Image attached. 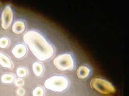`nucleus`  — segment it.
Listing matches in <instances>:
<instances>
[{
	"mask_svg": "<svg viewBox=\"0 0 129 96\" xmlns=\"http://www.w3.org/2000/svg\"><path fill=\"white\" fill-rule=\"evenodd\" d=\"M24 93H25L24 90L23 89H22V88L18 89L17 90V93L19 96H22L24 94Z\"/></svg>",
	"mask_w": 129,
	"mask_h": 96,
	"instance_id": "obj_16",
	"label": "nucleus"
},
{
	"mask_svg": "<svg viewBox=\"0 0 129 96\" xmlns=\"http://www.w3.org/2000/svg\"><path fill=\"white\" fill-rule=\"evenodd\" d=\"M24 41L33 55L41 61L48 60L53 56L54 50L52 45L42 35L35 31L27 32Z\"/></svg>",
	"mask_w": 129,
	"mask_h": 96,
	"instance_id": "obj_1",
	"label": "nucleus"
},
{
	"mask_svg": "<svg viewBox=\"0 0 129 96\" xmlns=\"http://www.w3.org/2000/svg\"><path fill=\"white\" fill-rule=\"evenodd\" d=\"M23 84V81L21 79H18V80H16V84L17 86H22Z\"/></svg>",
	"mask_w": 129,
	"mask_h": 96,
	"instance_id": "obj_15",
	"label": "nucleus"
},
{
	"mask_svg": "<svg viewBox=\"0 0 129 96\" xmlns=\"http://www.w3.org/2000/svg\"><path fill=\"white\" fill-rule=\"evenodd\" d=\"M90 85L93 90L103 94H109L114 93L115 91L114 87L111 83L100 78L92 79Z\"/></svg>",
	"mask_w": 129,
	"mask_h": 96,
	"instance_id": "obj_3",
	"label": "nucleus"
},
{
	"mask_svg": "<svg viewBox=\"0 0 129 96\" xmlns=\"http://www.w3.org/2000/svg\"><path fill=\"white\" fill-rule=\"evenodd\" d=\"M44 85L48 90L56 92H61L67 88L69 81L63 76H54L46 80Z\"/></svg>",
	"mask_w": 129,
	"mask_h": 96,
	"instance_id": "obj_2",
	"label": "nucleus"
},
{
	"mask_svg": "<svg viewBox=\"0 0 129 96\" xmlns=\"http://www.w3.org/2000/svg\"><path fill=\"white\" fill-rule=\"evenodd\" d=\"M0 65L5 68L11 69L13 65L10 58L7 55L0 52Z\"/></svg>",
	"mask_w": 129,
	"mask_h": 96,
	"instance_id": "obj_7",
	"label": "nucleus"
},
{
	"mask_svg": "<svg viewBox=\"0 0 129 96\" xmlns=\"http://www.w3.org/2000/svg\"><path fill=\"white\" fill-rule=\"evenodd\" d=\"M16 75L18 77L23 78L27 75V70L26 69L22 67H18L16 70Z\"/></svg>",
	"mask_w": 129,
	"mask_h": 96,
	"instance_id": "obj_13",
	"label": "nucleus"
},
{
	"mask_svg": "<svg viewBox=\"0 0 129 96\" xmlns=\"http://www.w3.org/2000/svg\"><path fill=\"white\" fill-rule=\"evenodd\" d=\"M27 48L22 44H18L12 49V53L13 56L17 59L23 58L27 53Z\"/></svg>",
	"mask_w": 129,
	"mask_h": 96,
	"instance_id": "obj_6",
	"label": "nucleus"
},
{
	"mask_svg": "<svg viewBox=\"0 0 129 96\" xmlns=\"http://www.w3.org/2000/svg\"><path fill=\"white\" fill-rule=\"evenodd\" d=\"M9 42L8 39L5 37L0 39V48L5 49L7 48L9 45Z\"/></svg>",
	"mask_w": 129,
	"mask_h": 96,
	"instance_id": "obj_14",
	"label": "nucleus"
},
{
	"mask_svg": "<svg viewBox=\"0 0 129 96\" xmlns=\"http://www.w3.org/2000/svg\"><path fill=\"white\" fill-rule=\"evenodd\" d=\"M44 90L41 86H37L33 90V96H44Z\"/></svg>",
	"mask_w": 129,
	"mask_h": 96,
	"instance_id": "obj_12",
	"label": "nucleus"
},
{
	"mask_svg": "<svg viewBox=\"0 0 129 96\" xmlns=\"http://www.w3.org/2000/svg\"><path fill=\"white\" fill-rule=\"evenodd\" d=\"M13 20V13L11 7L7 6L3 10L2 15V26L7 29L10 26Z\"/></svg>",
	"mask_w": 129,
	"mask_h": 96,
	"instance_id": "obj_5",
	"label": "nucleus"
},
{
	"mask_svg": "<svg viewBox=\"0 0 129 96\" xmlns=\"http://www.w3.org/2000/svg\"><path fill=\"white\" fill-rule=\"evenodd\" d=\"M15 79V76L12 74L5 73L2 75L1 80L4 84H10L13 83Z\"/></svg>",
	"mask_w": 129,
	"mask_h": 96,
	"instance_id": "obj_11",
	"label": "nucleus"
},
{
	"mask_svg": "<svg viewBox=\"0 0 129 96\" xmlns=\"http://www.w3.org/2000/svg\"><path fill=\"white\" fill-rule=\"evenodd\" d=\"M32 70L36 76L39 77L44 72V67L41 63L36 62L32 64Z\"/></svg>",
	"mask_w": 129,
	"mask_h": 96,
	"instance_id": "obj_10",
	"label": "nucleus"
},
{
	"mask_svg": "<svg viewBox=\"0 0 129 96\" xmlns=\"http://www.w3.org/2000/svg\"><path fill=\"white\" fill-rule=\"evenodd\" d=\"M53 64L57 69L61 71H67L73 70L74 63L72 55L69 54L59 55L53 60Z\"/></svg>",
	"mask_w": 129,
	"mask_h": 96,
	"instance_id": "obj_4",
	"label": "nucleus"
},
{
	"mask_svg": "<svg viewBox=\"0 0 129 96\" xmlns=\"http://www.w3.org/2000/svg\"><path fill=\"white\" fill-rule=\"evenodd\" d=\"M25 30V24L22 21H16L13 24L12 31L15 34H22Z\"/></svg>",
	"mask_w": 129,
	"mask_h": 96,
	"instance_id": "obj_8",
	"label": "nucleus"
},
{
	"mask_svg": "<svg viewBox=\"0 0 129 96\" xmlns=\"http://www.w3.org/2000/svg\"><path fill=\"white\" fill-rule=\"evenodd\" d=\"M89 70L88 67L85 66H81L80 67L77 71L78 77L80 79H85L88 77L89 74Z\"/></svg>",
	"mask_w": 129,
	"mask_h": 96,
	"instance_id": "obj_9",
	"label": "nucleus"
}]
</instances>
